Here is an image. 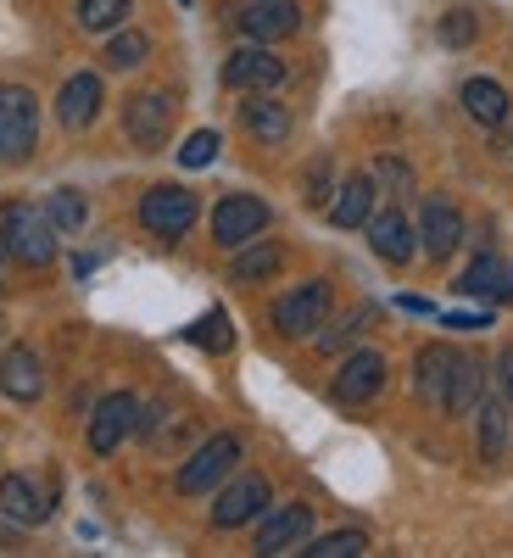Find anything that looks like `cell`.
<instances>
[{
	"instance_id": "cell-2",
	"label": "cell",
	"mask_w": 513,
	"mask_h": 558,
	"mask_svg": "<svg viewBox=\"0 0 513 558\" xmlns=\"http://www.w3.org/2000/svg\"><path fill=\"white\" fill-rule=\"evenodd\" d=\"M34 140H39V101H34V89L7 84V89H0V162H28Z\"/></svg>"
},
{
	"instance_id": "cell-21",
	"label": "cell",
	"mask_w": 513,
	"mask_h": 558,
	"mask_svg": "<svg viewBox=\"0 0 513 558\" xmlns=\"http://www.w3.org/2000/svg\"><path fill=\"white\" fill-rule=\"evenodd\" d=\"M452 363H457L452 347H425V352H418V363H413V386H418V397H425L430 408H441V397H447Z\"/></svg>"
},
{
	"instance_id": "cell-20",
	"label": "cell",
	"mask_w": 513,
	"mask_h": 558,
	"mask_svg": "<svg viewBox=\"0 0 513 558\" xmlns=\"http://www.w3.org/2000/svg\"><path fill=\"white\" fill-rule=\"evenodd\" d=\"M368 246H375L386 263L402 268L413 257V223L402 213H375V218H368Z\"/></svg>"
},
{
	"instance_id": "cell-24",
	"label": "cell",
	"mask_w": 513,
	"mask_h": 558,
	"mask_svg": "<svg viewBox=\"0 0 513 558\" xmlns=\"http://www.w3.org/2000/svg\"><path fill=\"white\" fill-rule=\"evenodd\" d=\"M475 402H480V363L457 352L452 380H447V397H441V413H469Z\"/></svg>"
},
{
	"instance_id": "cell-10",
	"label": "cell",
	"mask_w": 513,
	"mask_h": 558,
	"mask_svg": "<svg viewBox=\"0 0 513 558\" xmlns=\"http://www.w3.org/2000/svg\"><path fill=\"white\" fill-rule=\"evenodd\" d=\"M235 23H241V34H246V39L268 45V39L296 34V28H302V12L291 7V0H252V7H241V12H235Z\"/></svg>"
},
{
	"instance_id": "cell-15",
	"label": "cell",
	"mask_w": 513,
	"mask_h": 558,
	"mask_svg": "<svg viewBox=\"0 0 513 558\" xmlns=\"http://www.w3.org/2000/svg\"><path fill=\"white\" fill-rule=\"evenodd\" d=\"M457 291H463V296H480V302H513V268L486 252V257H475L469 268H463Z\"/></svg>"
},
{
	"instance_id": "cell-4",
	"label": "cell",
	"mask_w": 513,
	"mask_h": 558,
	"mask_svg": "<svg viewBox=\"0 0 513 558\" xmlns=\"http://www.w3.org/2000/svg\"><path fill=\"white\" fill-rule=\"evenodd\" d=\"M241 463V436H212V441H201L196 447V458H184V470H179V492L184 497H201V492H212L229 470Z\"/></svg>"
},
{
	"instance_id": "cell-31",
	"label": "cell",
	"mask_w": 513,
	"mask_h": 558,
	"mask_svg": "<svg viewBox=\"0 0 513 558\" xmlns=\"http://www.w3.org/2000/svg\"><path fill=\"white\" fill-rule=\"evenodd\" d=\"M146 57H151V39L146 34H118L107 45V68H139Z\"/></svg>"
},
{
	"instance_id": "cell-5",
	"label": "cell",
	"mask_w": 513,
	"mask_h": 558,
	"mask_svg": "<svg viewBox=\"0 0 513 558\" xmlns=\"http://www.w3.org/2000/svg\"><path fill=\"white\" fill-rule=\"evenodd\" d=\"M139 223H146L151 235H162V241H179L184 229L196 223V191L157 184V191H146V202H139Z\"/></svg>"
},
{
	"instance_id": "cell-26",
	"label": "cell",
	"mask_w": 513,
	"mask_h": 558,
	"mask_svg": "<svg viewBox=\"0 0 513 558\" xmlns=\"http://www.w3.org/2000/svg\"><path fill=\"white\" fill-rule=\"evenodd\" d=\"M184 341L201 347V352H229V347H235V330H229V313H223V307H212L201 324H191V330H184Z\"/></svg>"
},
{
	"instance_id": "cell-30",
	"label": "cell",
	"mask_w": 513,
	"mask_h": 558,
	"mask_svg": "<svg viewBox=\"0 0 513 558\" xmlns=\"http://www.w3.org/2000/svg\"><path fill=\"white\" fill-rule=\"evenodd\" d=\"M363 547H368V536H363V531H335V536L302 542V553H307V558H357Z\"/></svg>"
},
{
	"instance_id": "cell-33",
	"label": "cell",
	"mask_w": 513,
	"mask_h": 558,
	"mask_svg": "<svg viewBox=\"0 0 513 558\" xmlns=\"http://www.w3.org/2000/svg\"><path fill=\"white\" fill-rule=\"evenodd\" d=\"M212 157H218V134H212V129H196V134L179 146V162H184V168H207Z\"/></svg>"
},
{
	"instance_id": "cell-1",
	"label": "cell",
	"mask_w": 513,
	"mask_h": 558,
	"mask_svg": "<svg viewBox=\"0 0 513 558\" xmlns=\"http://www.w3.org/2000/svg\"><path fill=\"white\" fill-rule=\"evenodd\" d=\"M0 246H7L17 263L28 268H45L57 257V223L51 213H39V207H7V223H0Z\"/></svg>"
},
{
	"instance_id": "cell-37",
	"label": "cell",
	"mask_w": 513,
	"mask_h": 558,
	"mask_svg": "<svg viewBox=\"0 0 513 558\" xmlns=\"http://www.w3.org/2000/svg\"><path fill=\"white\" fill-rule=\"evenodd\" d=\"M491 313H447V330H486Z\"/></svg>"
},
{
	"instance_id": "cell-7",
	"label": "cell",
	"mask_w": 513,
	"mask_h": 558,
	"mask_svg": "<svg viewBox=\"0 0 513 558\" xmlns=\"http://www.w3.org/2000/svg\"><path fill=\"white\" fill-rule=\"evenodd\" d=\"M139 425V402L129 397V391H112V397H101V408L89 413V452H118V441L129 436Z\"/></svg>"
},
{
	"instance_id": "cell-18",
	"label": "cell",
	"mask_w": 513,
	"mask_h": 558,
	"mask_svg": "<svg viewBox=\"0 0 513 558\" xmlns=\"http://www.w3.org/2000/svg\"><path fill=\"white\" fill-rule=\"evenodd\" d=\"M0 391L17 397V402H34L45 391V368H39V357L28 347H12L7 357H0Z\"/></svg>"
},
{
	"instance_id": "cell-17",
	"label": "cell",
	"mask_w": 513,
	"mask_h": 558,
	"mask_svg": "<svg viewBox=\"0 0 513 558\" xmlns=\"http://www.w3.org/2000/svg\"><path fill=\"white\" fill-rule=\"evenodd\" d=\"M375 196H380V179H375V173H352V179L341 184L330 218H335L341 229H363L368 218H375Z\"/></svg>"
},
{
	"instance_id": "cell-32",
	"label": "cell",
	"mask_w": 513,
	"mask_h": 558,
	"mask_svg": "<svg viewBox=\"0 0 513 558\" xmlns=\"http://www.w3.org/2000/svg\"><path fill=\"white\" fill-rule=\"evenodd\" d=\"M368 324H375V307H357L352 318H341L335 330H318V352H335V347H346L352 336H363Z\"/></svg>"
},
{
	"instance_id": "cell-16",
	"label": "cell",
	"mask_w": 513,
	"mask_h": 558,
	"mask_svg": "<svg viewBox=\"0 0 513 558\" xmlns=\"http://www.w3.org/2000/svg\"><path fill=\"white\" fill-rule=\"evenodd\" d=\"M96 112H101V78H96V73H73V78L62 84V96H57V118H62V129L96 123Z\"/></svg>"
},
{
	"instance_id": "cell-8",
	"label": "cell",
	"mask_w": 513,
	"mask_h": 558,
	"mask_svg": "<svg viewBox=\"0 0 513 558\" xmlns=\"http://www.w3.org/2000/svg\"><path fill=\"white\" fill-rule=\"evenodd\" d=\"M168 123H173V101L157 96V89H146V96H134L129 112H123V129L139 151H157L162 140H168Z\"/></svg>"
},
{
	"instance_id": "cell-38",
	"label": "cell",
	"mask_w": 513,
	"mask_h": 558,
	"mask_svg": "<svg viewBox=\"0 0 513 558\" xmlns=\"http://www.w3.org/2000/svg\"><path fill=\"white\" fill-rule=\"evenodd\" d=\"M497 386H502V402H513V352L497 357Z\"/></svg>"
},
{
	"instance_id": "cell-39",
	"label": "cell",
	"mask_w": 513,
	"mask_h": 558,
	"mask_svg": "<svg viewBox=\"0 0 513 558\" xmlns=\"http://www.w3.org/2000/svg\"><path fill=\"white\" fill-rule=\"evenodd\" d=\"M179 7H191V0H179Z\"/></svg>"
},
{
	"instance_id": "cell-13",
	"label": "cell",
	"mask_w": 513,
	"mask_h": 558,
	"mask_svg": "<svg viewBox=\"0 0 513 558\" xmlns=\"http://www.w3.org/2000/svg\"><path fill=\"white\" fill-rule=\"evenodd\" d=\"M380 386H386V357L380 352H352L335 368V397L341 402H368V397H380Z\"/></svg>"
},
{
	"instance_id": "cell-3",
	"label": "cell",
	"mask_w": 513,
	"mask_h": 558,
	"mask_svg": "<svg viewBox=\"0 0 513 558\" xmlns=\"http://www.w3.org/2000/svg\"><path fill=\"white\" fill-rule=\"evenodd\" d=\"M323 318H330V286H323V279H307V286H296L273 302V330L291 336V341L318 336Z\"/></svg>"
},
{
	"instance_id": "cell-19",
	"label": "cell",
	"mask_w": 513,
	"mask_h": 558,
	"mask_svg": "<svg viewBox=\"0 0 513 558\" xmlns=\"http://www.w3.org/2000/svg\"><path fill=\"white\" fill-rule=\"evenodd\" d=\"M45 514H51V502H39V492H34L28 475H7V481H0V520H12V525H39Z\"/></svg>"
},
{
	"instance_id": "cell-23",
	"label": "cell",
	"mask_w": 513,
	"mask_h": 558,
	"mask_svg": "<svg viewBox=\"0 0 513 558\" xmlns=\"http://www.w3.org/2000/svg\"><path fill=\"white\" fill-rule=\"evenodd\" d=\"M241 123L262 140V146H285V140H291V112L279 107V101H246L241 107Z\"/></svg>"
},
{
	"instance_id": "cell-28",
	"label": "cell",
	"mask_w": 513,
	"mask_h": 558,
	"mask_svg": "<svg viewBox=\"0 0 513 558\" xmlns=\"http://www.w3.org/2000/svg\"><path fill=\"white\" fill-rule=\"evenodd\" d=\"M508 452V402H486L480 408V458H502Z\"/></svg>"
},
{
	"instance_id": "cell-34",
	"label": "cell",
	"mask_w": 513,
	"mask_h": 558,
	"mask_svg": "<svg viewBox=\"0 0 513 558\" xmlns=\"http://www.w3.org/2000/svg\"><path fill=\"white\" fill-rule=\"evenodd\" d=\"M441 39H447V45H469V39H475V17H469V12H447V17H441Z\"/></svg>"
},
{
	"instance_id": "cell-12",
	"label": "cell",
	"mask_w": 513,
	"mask_h": 558,
	"mask_svg": "<svg viewBox=\"0 0 513 558\" xmlns=\"http://www.w3.org/2000/svg\"><path fill=\"white\" fill-rule=\"evenodd\" d=\"M307 536H313V508L291 502V508H279V514H268V525H262V536H257V553H262V558L302 553Z\"/></svg>"
},
{
	"instance_id": "cell-25",
	"label": "cell",
	"mask_w": 513,
	"mask_h": 558,
	"mask_svg": "<svg viewBox=\"0 0 513 558\" xmlns=\"http://www.w3.org/2000/svg\"><path fill=\"white\" fill-rule=\"evenodd\" d=\"M279 263H285V252L279 246H241L235 268H229V279H241V286H257V279H273Z\"/></svg>"
},
{
	"instance_id": "cell-9",
	"label": "cell",
	"mask_w": 513,
	"mask_h": 558,
	"mask_svg": "<svg viewBox=\"0 0 513 558\" xmlns=\"http://www.w3.org/2000/svg\"><path fill=\"white\" fill-rule=\"evenodd\" d=\"M262 508H268V481L262 475H241L235 486H223V497L212 502V525L218 531H235V525L257 520Z\"/></svg>"
},
{
	"instance_id": "cell-35",
	"label": "cell",
	"mask_w": 513,
	"mask_h": 558,
	"mask_svg": "<svg viewBox=\"0 0 513 558\" xmlns=\"http://www.w3.org/2000/svg\"><path fill=\"white\" fill-rule=\"evenodd\" d=\"M307 202H313V207L330 202V162H313V173H307Z\"/></svg>"
},
{
	"instance_id": "cell-14",
	"label": "cell",
	"mask_w": 513,
	"mask_h": 558,
	"mask_svg": "<svg viewBox=\"0 0 513 558\" xmlns=\"http://www.w3.org/2000/svg\"><path fill=\"white\" fill-rule=\"evenodd\" d=\"M418 235H425V252H430L436 263H447V257L457 252V241H463V213H457L452 202L430 196V202H425V218H418Z\"/></svg>"
},
{
	"instance_id": "cell-22",
	"label": "cell",
	"mask_w": 513,
	"mask_h": 558,
	"mask_svg": "<svg viewBox=\"0 0 513 558\" xmlns=\"http://www.w3.org/2000/svg\"><path fill=\"white\" fill-rule=\"evenodd\" d=\"M463 112H469L475 123H486V129H497V123H508L513 101H508V89L497 78H469L463 84Z\"/></svg>"
},
{
	"instance_id": "cell-36",
	"label": "cell",
	"mask_w": 513,
	"mask_h": 558,
	"mask_svg": "<svg viewBox=\"0 0 513 558\" xmlns=\"http://www.w3.org/2000/svg\"><path fill=\"white\" fill-rule=\"evenodd\" d=\"M375 179H386V184H396V191H407V184H413V173H407L402 162H391V157H386V162L375 168Z\"/></svg>"
},
{
	"instance_id": "cell-29",
	"label": "cell",
	"mask_w": 513,
	"mask_h": 558,
	"mask_svg": "<svg viewBox=\"0 0 513 558\" xmlns=\"http://www.w3.org/2000/svg\"><path fill=\"white\" fill-rule=\"evenodd\" d=\"M45 213H51L57 235H78V229H84V218H89V207H84V196H78V191H57Z\"/></svg>"
},
{
	"instance_id": "cell-27",
	"label": "cell",
	"mask_w": 513,
	"mask_h": 558,
	"mask_svg": "<svg viewBox=\"0 0 513 558\" xmlns=\"http://www.w3.org/2000/svg\"><path fill=\"white\" fill-rule=\"evenodd\" d=\"M129 12H134V0H78V28L107 34V28H118Z\"/></svg>"
},
{
	"instance_id": "cell-11",
	"label": "cell",
	"mask_w": 513,
	"mask_h": 558,
	"mask_svg": "<svg viewBox=\"0 0 513 558\" xmlns=\"http://www.w3.org/2000/svg\"><path fill=\"white\" fill-rule=\"evenodd\" d=\"M279 78H285V62H279L268 45H246V51H235L223 62V84L229 89H273Z\"/></svg>"
},
{
	"instance_id": "cell-6",
	"label": "cell",
	"mask_w": 513,
	"mask_h": 558,
	"mask_svg": "<svg viewBox=\"0 0 513 558\" xmlns=\"http://www.w3.org/2000/svg\"><path fill=\"white\" fill-rule=\"evenodd\" d=\"M262 229H268V207H262L257 196H223L218 213H212V241L229 246V252L252 246Z\"/></svg>"
}]
</instances>
